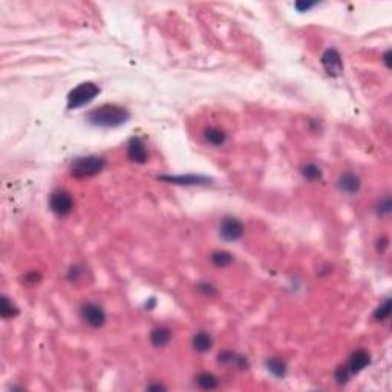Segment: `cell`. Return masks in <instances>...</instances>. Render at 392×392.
Returning <instances> with one entry per match:
<instances>
[{"label": "cell", "mask_w": 392, "mask_h": 392, "mask_svg": "<svg viewBox=\"0 0 392 392\" xmlns=\"http://www.w3.org/2000/svg\"><path fill=\"white\" fill-rule=\"evenodd\" d=\"M383 60H385V64H386L388 67H391V51H386V52H385Z\"/></svg>", "instance_id": "cell-27"}, {"label": "cell", "mask_w": 392, "mask_h": 392, "mask_svg": "<svg viewBox=\"0 0 392 392\" xmlns=\"http://www.w3.org/2000/svg\"><path fill=\"white\" fill-rule=\"evenodd\" d=\"M212 262L219 267V268H224V267H228L232 262H233V255L228 253V251H224V250H219V251H215L212 255Z\"/></svg>", "instance_id": "cell-18"}, {"label": "cell", "mask_w": 392, "mask_h": 392, "mask_svg": "<svg viewBox=\"0 0 392 392\" xmlns=\"http://www.w3.org/2000/svg\"><path fill=\"white\" fill-rule=\"evenodd\" d=\"M172 339V331L169 328H164V327H159V328H155L152 333H150V342L155 348H163L166 347Z\"/></svg>", "instance_id": "cell-11"}, {"label": "cell", "mask_w": 392, "mask_h": 392, "mask_svg": "<svg viewBox=\"0 0 392 392\" xmlns=\"http://www.w3.org/2000/svg\"><path fill=\"white\" fill-rule=\"evenodd\" d=\"M100 94V87L95 83L86 81L74 87L67 95V109H78L90 103Z\"/></svg>", "instance_id": "cell-3"}, {"label": "cell", "mask_w": 392, "mask_h": 392, "mask_svg": "<svg viewBox=\"0 0 392 392\" xmlns=\"http://www.w3.org/2000/svg\"><path fill=\"white\" fill-rule=\"evenodd\" d=\"M38 279H40V274H37V273H29L25 276L26 284H35V282H38Z\"/></svg>", "instance_id": "cell-26"}, {"label": "cell", "mask_w": 392, "mask_h": 392, "mask_svg": "<svg viewBox=\"0 0 392 392\" xmlns=\"http://www.w3.org/2000/svg\"><path fill=\"white\" fill-rule=\"evenodd\" d=\"M130 118L129 110L117 104H103L87 113V121L98 127H118Z\"/></svg>", "instance_id": "cell-1"}, {"label": "cell", "mask_w": 392, "mask_h": 392, "mask_svg": "<svg viewBox=\"0 0 392 392\" xmlns=\"http://www.w3.org/2000/svg\"><path fill=\"white\" fill-rule=\"evenodd\" d=\"M334 377H336L337 383L343 385V383H347V382L351 379V373L348 371V368H347V366H339V368L336 370Z\"/></svg>", "instance_id": "cell-22"}, {"label": "cell", "mask_w": 392, "mask_h": 392, "mask_svg": "<svg viewBox=\"0 0 392 392\" xmlns=\"http://www.w3.org/2000/svg\"><path fill=\"white\" fill-rule=\"evenodd\" d=\"M161 179L169 181V182H175V184H179V186H195V184L209 182L207 178H204V176H195V175H186V176H161Z\"/></svg>", "instance_id": "cell-12"}, {"label": "cell", "mask_w": 392, "mask_h": 392, "mask_svg": "<svg viewBox=\"0 0 392 392\" xmlns=\"http://www.w3.org/2000/svg\"><path fill=\"white\" fill-rule=\"evenodd\" d=\"M127 158L136 164H144L147 161V158H149L147 149L141 138H138V136L130 138V141L127 144Z\"/></svg>", "instance_id": "cell-8"}, {"label": "cell", "mask_w": 392, "mask_h": 392, "mask_svg": "<svg viewBox=\"0 0 392 392\" xmlns=\"http://www.w3.org/2000/svg\"><path fill=\"white\" fill-rule=\"evenodd\" d=\"M204 138L207 143H210L213 146H222L227 140V135L224 130H221L218 127H209L204 130Z\"/></svg>", "instance_id": "cell-13"}, {"label": "cell", "mask_w": 392, "mask_h": 392, "mask_svg": "<svg viewBox=\"0 0 392 392\" xmlns=\"http://www.w3.org/2000/svg\"><path fill=\"white\" fill-rule=\"evenodd\" d=\"M49 207L51 210L58 216H67L74 210V199L72 196L64 190H57L49 198Z\"/></svg>", "instance_id": "cell-4"}, {"label": "cell", "mask_w": 392, "mask_h": 392, "mask_svg": "<svg viewBox=\"0 0 392 392\" xmlns=\"http://www.w3.org/2000/svg\"><path fill=\"white\" fill-rule=\"evenodd\" d=\"M218 362H219V363H224V365H236V366H239V368H245V366H247V360H245L242 356L235 354V353H232V351H224V353H221L219 357H218Z\"/></svg>", "instance_id": "cell-14"}, {"label": "cell", "mask_w": 392, "mask_h": 392, "mask_svg": "<svg viewBox=\"0 0 392 392\" xmlns=\"http://www.w3.org/2000/svg\"><path fill=\"white\" fill-rule=\"evenodd\" d=\"M219 236L227 242L239 241L244 236V225L236 218H225L219 225Z\"/></svg>", "instance_id": "cell-5"}, {"label": "cell", "mask_w": 392, "mask_h": 392, "mask_svg": "<svg viewBox=\"0 0 392 392\" xmlns=\"http://www.w3.org/2000/svg\"><path fill=\"white\" fill-rule=\"evenodd\" d=\"M80 313H81L83 320L92 328H101L106 322V314H104L103 308L95 304H84L81 307Z\"/></svg>", "instance_id": "cell-6"}, {"label": "cell", "mask_w": 392, "mask_h": 392, "mask_svg": "<svg viewBox=\"0 0 392 392\" xmlns=\"http://www.w3.org/2000/svg\"><path fill=\"white\" fill-rule=\"evenodd\" d=\"M339 189L345 193L354 195L360 190V179L353 173H345L339 179Z\"/></svg>", "instance_id": "cell-10"}, {"label": "cell", "mask_w": 392, "mask_h": 392, "mask_svg": "<svg viewBox=\"0 0 392 392\" xmlns=\"http://www.w3.org/2000/svg\"><path fill=\"white\" fill-rule=\"evenodd\" d=\"M17 314H18L17 307H15L6 296H3V297L0 299V316H2L3 319H12V317H15Z\"/></svg>", "instance_id": "cell-17"}, {"label": "cell", "mask_w": 392, "mask_h": 392, "mask_svg": "<svg viewBox=\"0 0 392 392\" xmlns=\"http://www.w3.org/2000/svg\"><path fill=\"white\" fill-rule=\"evenodd\" d=\"M198 290H199L202 294H205V296H213V294H216V288H215L213 285L207 284V282L199 284V285H198Z\"/></svg>", "instance_id": "cell-24"}, {"label": "cell", "mask_w": 392, "mask_h": 392, "mask_svg": "<svg viewBox=\"0 0 392 392\" xmlns=\"http://www.w3.org/2000/svg\"><path fill=\"white\" fill-rule=\"evenodd\" d=\"M267 368H268V371H270L273 376H276V377H284L285 373H287L285 363H284L281 359H276V357L267 360Z\"/></svg>", "instance_id": "cell-19"}, {"label": "cell", "mask_w": 392, "mask_h": 392, "mask_svg": "<svg viewBox=\"0 0 392 392\" xmlns=\"http://www.w3.org/2000/svg\"><path fill=\"white\" fill-rule=\"evenodd\" d=\"M212 347H213V339L207 333H198L193 337V348L198 353H207L212 350Z\"/></svg>", "instance_id": "cell-15"}, {"label": "cell", "mask_w": 392, "mask_h": 392, "mask_svg": "<svg viewBox=\"0 0 392 392\" xmlns=\"http://www.w3.org/2000/svg\"><path fill=\"white\" fill-rule=\"evenodd\" d=\"M302 175H304L308 181H317V179L322 178V172H320V169H319L316 164H308V166H305L304 170H302Z\"/></svg>", "instance_id": "cell-21"}, {"label": "cell", "mask_w": 392, "mask_h": 392, "mask_svg": "<svg viewBox=\"0 0 392 392\" xmlns=\"http://www.w3.org/2000/svg\"><path fill=\"white\" fill-rule=\"evenodd\" d=\"M322 64H324V67H325V71L330 77H339L343 72L342 57L334 48H330V49L325 51V54L322 55Z\"/></svg>", "instance_id": "cell-7"}, {"label": "cell", "mask_w": 392, "mask_h": 392, "mask_svg": "<svg viewBox=\"0 0 392 392\" xmlns=\"http://www.w3.org/2000/svg\"><path fill=\"white\" fill-rule=\"evenodd\" d=\"M196 383H198V386L201 389H205V391L218 388V379L213 374H210V373H201L196 377Z\"/></svg>", "instance_id": "cell-16"}, {"label": "cell", "mask_w": 392, "mask_h": 392, "mask_svg": "<svg viewBox=\"0 0 392 392\" xmlns=\"http://www.w3.org/2000/svg\"><path fill=\"white\" fill-rule=\"evenodd\" d=\"M370 363H371L370 353L365 351V350H357V351H354V353L350 356V360H348V363H347L345 366L348 368V371L351 373V376H354V374L362 373Z\"/></svg>", "instance_id": "cell-9"}, {"label": "cell", "mask_w": 392, "mask_h": 392, "mask_svg": "<svg viewBox=\"0 0 392 392\" xmlns=\"http://www.w3.org/2000/svg\"><path fill=\"white\" fill-rule=\"evenodd\" d=\"M106 166V159L101 156H83L74 159L71 164V175L74 178H90L98 175Z\"/></svg>", "instance_id": "cell-2"}, {"label": "cell", "mask_w": 392, "mask_h": 392, "mask_svg": "<svg viewBox=\"0 0 392 392\" xmlns=\"http://www.w3.org/2000/svg\"><path fill=\"white\" fill-rule=\"evenodd\" d=\"M391 308H392V302L389 299H386L377 310H376V313H374V319L377 320V322H385L386 319H389V316H391Z\"/></svg>", "instance_id": "cell-20"}, {"label": "cell", "mask_w": 392, "mask_h": 392, "mask_svg": "<svg viewBox=\"0 0 392 392\" xmlns=\"http://www.w3.org/2000/svg\"><path fill=\"white\" fill-rule=\"evenodd\" d=\"M314 5H316V3H305V2H297L294 6H296V8H297V9L302 12V11H308V9H310V8H313Z\"/></svg>", "instance_id": "cell-25"}, {"label": "cell", "mask_w": 392, "mask_h": 392, "mask_svg": "<svg viewBox=\"0 0 392 392\" xmlns=\"http://www.w3.org/2000/svg\"><path fill=\"white\" fill-rule=\"evenodd\" d=\"M391 209H392V204H391V199L386 196L385 199H382L380 202H379V213L380 215H389L391 213Z\"/></svg>", "instance_id": "cell-23"}]
</instances>
